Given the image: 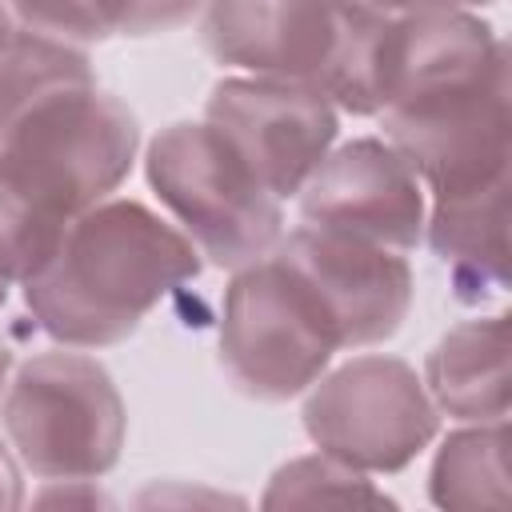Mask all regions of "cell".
Returning <instances> with one entry per match:
<instances>
[{
    "label": "cell",
    "mask_w": 512,
    "mask_h": 512,
    "mask_svg": "<svg viewBox=\"0 0 512 512\" xmlns=\"http://www.w3.org/2000/svg\"><path fill=\"white\" fill-rule=\"evenodd\" d=\"M204 272L196 244L140 200L76 212L52 256L20 284L36 328L64 348H112Z\"/></svg>",
    "instance_id": "obj_1"
},
{
    "label": "cell",
    "mask_w": 512,
    "mask_h": 512,
    "mask_svg": "<svg viewBox=\"0 0 512 512\" xmlns=\"http://www.w3.org/2000/svg\"><path fill=\"white\" fill-rule=\"evenodd\" d=\"M0 432L36 480H104L120 464L128 408L96 356L60 344L12 368Z\"/></svg>",
    "instance_id": "obj_2"
},
{
    "label": "cell",
    "mask_w": 512,
    "mask_h": 512,
    "mask_svg": "<svg viewBox=\"0 0 512 512\" xmlns=\"http://www.w3.org/2000/svg\"><path fill=\"white\" fill-rule=\"evenodd\" d=\"M144 180L172 224L216 268H240L272 252L284 204L252 176L208 120H176L144 148Z\"/></svg>",
    "instance_id": "obj_3"
},
{
    "label": "cell",
    "mask_w": 512,
    "mask_h": 512,
    "mask_svg": "<svg viewBox=\"0 0 512 512\" xmlns=\"http://www.w3.org/2000/svg\"><path fill=\"white\" fill-rule=\"evenodd\" d=\"M216 352L236 392L260 404H284L316 384L340 344L304 284L268 252L232 268L220 300Z\"/></svg>",
    "instance_id": "obj_4"
},
{
    "label": "cell",
    "mask_w": 512,
    "mask_h": 512,
    "mask_svg": "<svg viewBox=\"0 0 512 512\" xmlns=\"http://www.w3.org/2000/svg\"><path fill=\"white\" fill-rule=\"evenodd\" d=\"M440 420L420 372L388 352L328 364L300 404L312 448L368 476L404 472L440 436Z\"/></svg>",
    "instance_id": "obj_5"
},
{
    "label": "cell",
    "mask_w": 512,
    "mask_h": 512,
    "mask_svg": "<svg viewBox=\"0 0 512 512\" xmlns=\"http://www.w3.org/2000/svg\"><path fill=\"white\" fill-rule=\"evenodd\" d=\"M0 152L68 220L108 200L140 156L136 112L100 84L60 92L32 108Z\"/></svg>",
    "instance_id": "obj_6"
},
{
    "label": "cell",
    "mask_w": 512,
    "mask_h": 512,
    "mask_svg": "<svg viewBox=\"0 0 512 512\" xmlns=\"http://www.w3.org/2000/svg\"><path fill=\"white\" fill-rule=\"evenodd\" d=\"M272 256L304 284L336 332L340 352L392 340L416 296V276L404 252L344 236L332 228L300 224L280 232Z\"/></svg>",
    "instance_id": "obj_7"
},
{
    "label": "cell",
    "mask_w": 512,
    "mask_h": 512,
    "mask_svg": "<svg viewBox=\"0 0 512 512\" xmlns=\"http://www.w3.org/2000/svg\"><path fill=\"white\" fill-rule=\"evenodd\" d=\"M376 120L428 196L472 192L508 176V72L388 104Z\"/></svg>",
    "instance_id": "obj_8"
},
{
    "label": "cell",
    "mask_w": 512,
    "mask_h": 512,
    "mask_svg": "<svg viewBox=\"0 0 512 512\" xmlns=\"http://www.w3.org/2000/svg\"><path fill=\"white\" fill-rule=\"evenodd\" d=\"M204 120L280 204L296 200L340 136V112L320 88L240 72L212 84Z\"/></svg>",
    "instance_id": "obj_9"
},
{
    "label": "cell",
    "mask_w": 512,
    "mask_h": 512,
    "mask_svg": "<svg viewBox=\"0 0 512 512\" xmlns=\"http://www.w3.org/2000/svg\"><path fill=\"white\" fill-rule=\"evenodd\" d=\"M296 208L300 224L412 252L424 240L428 192L384 136H352L324 152L296 192Z\"/></svg>",
    "instance_id": "obj_10"
},
{
    "label": "cell",
    "mask_w": 512,
    "mask_h": 512,
    "mask_svg": "<svg viewBox=\"0 0 512 512\" xmlns=\"http://www.w3.org/2000/svg\"><path fill=\"white\" fill-rule=\"evenodd\" d=\"M348 16L352 0H204L200 44L228 72L320 88Z\"/></svg>",
    "instance_id": "obj_11"
},
{
    "label": "cell",
    "mask_w": 512,
    "mask_h": 512,
    "mask_svg": "<svg viewBox=\"0 0 512 512\" xmlns=\"http://www.w3.org/2000/svg\"><path fill=\"white\" fill-rule=\"evenodd\" d=\"M508 176L472 192L428 196L424 240L448 268L456 300L484 304L508 288Z\"/></svg>",
    "instance_id": "obj_12"
},
{
    "label": "cell",
    "mask_w": 512,
    "mask_h": 512,
    "mask_svg": "<svg viewBox=\"0 0 512 512\" xmlns=\"http://www.w3.org/2000/svg\"><path fill=\"white\" fill-rule=\"evenodd\" d=\"M420 380L436 412L448 420H508V312L452 324L428 348Z\"/></svg>",
    "instance_id": "obj_13"
},
{
    "label": "cell",
    "mask_w": 512,
    "mask_h": 512,
    "mask_svg": "<svg viewBox=\"0 0 512 512\" xmlns=\"http://www.w3.org/2000/svg\"><path fill=\"white\" fill-rule=\"evenodd\" d=\"M96 84L88 48L12 24L0 36V140L44 100Z\"/></svg>",
    "instance_id": "obj_14"
},
{
    "label": "cell",
    "mask_w": 512,
    "mask_h": 512,
    "mask_svg": "<svg viewBox=\"0 0 512 512\" xmlns=\"http://www.w3.org/2000/svg\"><path fill=\"white\" fill-rule=\"evenodd\" d=\"M436 508H504L508 504V420L460 424L448 432L428 468Z\"/></svg>",
    "instance_id": "obj_15"
},
{
    "label": "cell",
    "mask_w": 512,
    "mask_h": 512,
    "mask_svg": "<svg viewBox=\"0 0 512 512\" xmlns=\"http://www.w3.org/2000/svg\"><path fill=\"white\" fill-rule=\"evenodd\" d=\"M68 216L56 212L0 152V276L24 284L60 244Z\"/></svg>",
    "instance_id": "obj_16"
},
{
    "label": "cell",
    "mask_w": 512,
    "mask_h": 512,
    "mask_svg": "<svg viewBox=\"0 0 512 512\" xmlns=\"http://www.w3.org/2000/svg\"><path fill=\"white\" fill-rule=\"evenodd\" d=\"M264 508H292V504H372V508H396V500L376 488V480L328 452H308L284 460L260 496Z\"/></svg>",
    "instance_id": "obj_17"
},
{
    "label": "cell",
    "mask_w": 512,
    "mask_h": 512,
    "mask_svg": "<svg viewBox=\"0 0 512 512\" xmlns=\"http://www.w3.org/2000/svg\"><path fill=\"white\" fill-rule=\"evenodd\" d=\"M4 8L20 28H32L40 36H56L80 48L112 40L92 0H4Z\"/></svg>",
    "instance_id": "obj_18"
},
{
    "label": "cell",
    "mask_w": 512,
    "mask_h": 512,
    "mask_svg": "<svg viewBox=\"0 0 512 512\" xmlns=\"http://www.w3.org/2000/svg\"><path fill=\"white\" fill-rule=\"evenodd\" d=\"M96 16L104 20L108 36H160L172 32L180 24H188L192 16H200L204 0H92Z\"/></svg>",
    "instance_id": "obj_19"
},
{
    "label": "cell",
    "mask_w": 512,
    "mask_h": 512,
    "mask_svg": "<svg viewBox=\"0 0 512 512\" xmlns=\"http://www.w3.org/2000/svg\"><path fill=\"white\" fill-rule=\"evenodd\" d=\"M32 504L40 508H68V504H80V508H112L116 500L96 484V480H44V488L32 496Z\"/></svg>",
    "instance_id": "obj_20"
},
{
    "label": "cell",
    "mask_w": 512,
    "mask_h": 512,
    "mask_svg": "<svg viewBox=\"0 0 512 512\" xmlns=\"http://www.w3.org/2000/svg\"><path fill=\"white\" fill-rule=\"evenodd\" d=\"M140 508L148 504H244L240 496H228V492H212V488H188L184 480H156L152 488H144L136 496Z\"/></svg>",
    "instance_id": "obj_21"
},
{
    "label": "cell",
    "mask_w": 512,
    "mask_h": 512,
    "mask_svg": "<svg viewBox=\"0 0 512 512\" xmlns=\"http://www.w3.org/2000/svg\"><path fill=\"white\" fill-rule=\"evenodd\" d=\"M356 4L388 16H404V12H480L496 0H356Z\"/></svg>",
    "instance_id": "obj_22"
},
{
    "label": "cell",
    "mask_w": 512,
    "mask_h": 512,
    "mask_svg": "<svg viewBox=\"0 0 512 512\" xmlns=\"http://www.w3.org/2000/svg\"><path fill=\"white\" fill-rule=\"evenodd\" d=\"M24 504H28V492H24V464L16 460L12 444H8L4 432H0V512L24 508Z\"/></svg>",
    "instance_id": "obj_23"
},
{
    "label": "cell",
    "mask_w": 512,
    "mask_h": 512,
    "mask_svg": "<svg viewBox=\"0 0 512 512\" xmlns=\"http://www.w3.org/2000/svg\"><path fill=\"white\" fill-rule=\"evenodd\" d=\"M12 368H16V360H12V352L0 344V396H4V388H8V376H12Z\"/></svg>",
    "instance_id": "obj_24"
},
{
    "label": "cell",
    "mask_w": 512,
    "mask_h": 512,
    "mask_svg": "<svg viewBox=\"0 0 512 512\" xmlns=\"http://www.w3.org/2000/svg\"><path fill=\"white\" fill-rule=\"evenodd\" d=\"M12 24H16V20H12V16H8V8H4V0H0V36H4V32H8V28H12Z\"/></svg>",
    "instance_id": "obj_25"
},
{
    "label": "cell",
    "mask_w": 512,
    "mask_h": 512,
    "mask_svg": "<svg viewBox=\"0 0 512 512\" xmlns=\"http://www.w3.org/2000/svg\"><path fill=\"white\" fill-rule=\"evenodd\" d=\"M8 288H12V284H8L4 276H0V308H4V300H8Z\"/></svg>",
    "instance_id": "obj_26"
}]
</instances>
